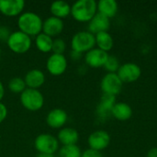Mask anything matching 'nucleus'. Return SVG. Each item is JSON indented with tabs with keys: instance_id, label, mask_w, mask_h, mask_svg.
Wrapping results in <instances>:
<instances>
[{
	"instance_id": "f257e3e1",
	"label": "nucleus",
	"mask_w": 157,
	"mask_h": 157,
	"mask_svg": "<svg viewBox=\"0 0 157 157\" xmlns=\"http://www.w3.org/2000/svg\"><path fill=\"white\" fill-rule=\"evenodd\" d=\"M18 30L29 37H36L42 32L43 20L40 16L32 11L23 12L17 17Z\"/></svg>"
},
{
	"instance_id": "f03ea898",
	"label": "nucleus",
	"mask_w": 157,
	"mask_h": 157,
	"mask_svg": "<svg viewBox=\"0 0 157 157\" xmlns=\"http://www.w3.org/2000/svg\"><path fill=\"white\" fill-rule=\"evenodd\" d=\"M97 13L98 4L95 0H78L71 6V16L77 22L88 23Z\"/></svg>"
},
{
	"instance_id": "7ed1b4c3",
	"label": "nucleus",
	"mask_w": 157,
	"mask_h": 157,
	"mask_svg": "<svg viewBox=\"0 0 157 157\" xmlns=\"http://www.w3.org/2000/svg\"><path fill=\"white\" fill-rule=\"evenodd\" d=\"M19 100L22 107L31 112H36L41 109L45 103L43 94L39 89L26 88L20 95Z\"/></svg>"
},
{
	"instance_id": "20e7f679",
	"label": "nucleus",
	"mask_w": 157,
	"mask_h": 157,
	"mask_svg": "<svg viewBox=\"0 0 157 157\" xmlns=\"http://www.w3.org/2000/svg\"><path fill=\"white\" fill-rule=\"evenodd\" d=\"M70 45L72 51L80 52L82 54L86 53L90 50L94 49L96 46L95 35L88 30L78 31L73 35Z\"/></svg>"
},
{
	"instance_id": "39448f33",
	"label": "nucleus",
	"mask_w": 157,
	"mask_h": 157,
	"mask_svg": "<svg viewBox=\"0 0 157 157\" xmlns=\"http://www.w3.org/2000/svg\"><path fill=\"white\" fill-rule=\"evenodd\" d=\"M6 44L9 50L14 53L24 54L31 49L32 40L31 37L28 36L27 34L19 30H16L11 32L6 40Z\"/></svg>"
},
{
	"instance_id": "423d86ee",
	"label": "nucleus",
	"mask_w": 157,
	"mask_h": 157,
	"mask_svg": "<svg viewBox=\"0 0 157 157\" xmlns=\"http://www.w3.org/2000/svg\"><path fill=\"white\" fill-rule=\"evenodd\" d=\"M34 147L38 154L54 155L60 149L57 137L50 133H40L34 140Z\"/></svg>"
},
{
	"instance_id": "0eeeda50",
	"label": "nucleus",
	"mask_w": 157,
	"mask_h": 157,
	"mask_svg": "<svg viewBox=\"0 0 157 157\" xmlns=\"http://www.w3.org/2000/svg\"><path fill=\"white\" fill-rule=\"evenodd\" d=\"M123 83L117 73H107L100 81V88L103 94L117 96L122 90Z\"/></svg>"
},
{
	"instance_id": "6e6552de",
	"label": "nucleus",
	"mask_w": 157,
	"mask_h": 157,
	"mask_svg": "<svg viewBox=\"0 0 157 157\" xmlns=\"http://www.w3.org/2000/svg\"><path fill=\"white\" fill-rule=\"evenodd\" d=\"M68 66V61L64 54L52 53L46 61L47 72L53 76H60L63 75Z\"/></svg>"
},
{
	"instance_id": "1a4fd4ad",
	"label": "nucleus",
	"mask_w": 157,
	"mask_h": 157,
	"mask_svg": "<svg viewBox=\"0 0 157 157\" xmlns=\"http://www.w3.org/2000/svg\"><path fill=\"white\" fill-rule=\"evenodd\" d=\"M117 75L123 84H131L136 82L141 77L142 69L135 63H125L123 64H121Z\"/></svg>"
},
{
	"instance_id": "9d476101",
	"label": "nucleus",
	"mask_w": 157,
	"mask_h": 157,
	"mask_svg": "<svg viewBox=\"0 0 157 157\" xmlns=\"http://www.w3.org/2000/svg\"><path fill=\"white\" fill-rule=\"evenodd\" d=\"M110 140V135L107 131L98 130L89 134L87 138V144L90 149L102 152L109 147Z\"/></svg>"
},
{
	"instance_id": "9b49d317",
	"label": "nucleus",
	"mask_w": 157,
	"mask_h": 157,
	"mask_svg": "<svg viewBox=\"0 0 157 157\" xmlns=\"http://www.w3.org/2000/svg\"><path fill=\"white\" fill-rule=\"evenodd\" d=\"M23 0H0V13L7 17H19L25 8Z\"/></svg>"
},
{
	"instance_id": "f8f14e48",
	"label": "nucleus",
	"mask_w": 157,
	"mask_h": 157,
	"mask_svg": "<svg viewBox=\"0 0 157 157\" xmlns=\"http://www.w3.org/2000/svg\"><path fill=\"white\" fill-rule=\"evenodd\" d=\"M67 121H68V114L63 109H59V108L52 109L48 112L46 116V123L48 127L54 130H60L65 127Z\"/></svg>"
},
{
	"instance_id": "ddd939ff",
	"label": "nucleus",
	"mask_w": 157,
	"mask_h": 157,
	"mask_svg": "<svg viewBox=\"0 0 157 157\" xmlns=\"http://www.w3.org/2000/svg\"><path fill=\"white\" fill-rule=\"evenodd\" d=\"M109 52H106L98 48H94L85 53L86 65L90 68H101L104 67L108 58Z\"/></svg>"
},
{
	"instance_id": "4468645a",
	"label": "nucleus",
	"mask_w": 157,
	"mask_h": 157,
	"mask_svg": "<svg viewBox=\"0 0 157 157\" xmlns=\"http://www.w3.org/2000/svg\"><path fill=\"white\" fill-rule=\"evenodd\" d=\"M116 104V97L103 94L97 106L96 113L98 119L106 121L111 116V109Z\"/></svg>"
},
{
	"instance_id": "2eb2a0df",
	"label": "nucleus",
	"mask_w": 157,
	"mask_h": 157,
	"mask_svg": "<svg viewBox=\"0 0 157 157\" xmlns=\"http://www.w3.org/2000/svg\"><path fill=\"white\" fill-rule=\"evenodd\" d=\"M64 29V23L63 19H60L55 17H49L45 20H43L42 25V33L52 37V39L54 37L57 38Z\"/></svg>"
},
{
	"instance_id": "dca6fc26",
	"label": "nucleus",
	"mask_w": 157,
	"mask_h": 157,
	"mask_svg": "<svg viewBox=\"0 0 157 157\" xmlns=\"http://www.w3.org/2000/svg\"><path fill=\"white\" fill-rule=\"evenodd\" d=\"M46 80L45 74L40 69H31L25 75L24 81L27 88L39 89L41 87Z\"/></svg>"
},
{
	"instance_id": "f3484780",
	"label": "nucleus",
	"mask_w": 157,
	"mask_h": 157,
	"mask_svg": "<svg viewBox=\"0 0 157 157\" xmlns=\"http://www.w3.org/2000/svg\"><path fill=\"white\" fill-rule=\"evenodd\" d=\"M109 28H110V19L99 13H97L96 16L88 22L87 30L92 34L96 35L100 32L109 31Z\"/></svg>"
},
{
	"instance_id": "a211bd4d",
	"label": "nucleus",
	"mask_w": 157,
	"mask_h": 157,
	"mask_svg": "<svg viewBox=\"0 0 157 157\" xmlns=\"http://www.w3.org/2000/svg\"><path fill=\"white\" fill-rule=\"evenodd\" d=\"M56 137L59 141V144H61L63 146L74 145L76 144L79 140V133L72 127H63L59 130Z\"/></svg>"
},
{
	"instance_id": "6ab92c4d",
	"label": "nucleus",
	"mask_w": 157,
	"mask_h": 157,
	"mask_svg": "<svg viewBox=\"0 0 157 157\" xmlns=\"http://www.w3.org/2000/svg\"><path fill=\"white\" fill-rule=\"evenodd\" d=\"M98 4V13L111 19L115 17L119 11V4L115 0H99Z\"/></svg>"
},
{
	"instance_id": "aec40b11",
	"label": "nucleus",
	"mask_w": 157,
	"mask_h": 157,
	"mask_svg": "<svg viewBox=\"0 0 157 157\" xmlns=\"http://www.w3.org/2000/svg\"><path fill=\"white\" fill-rule=\"evenodd\" d=\"M111 116L120 121H129L132 116V109L125 102H116L111 109Z\"/></svg>"
},
{
	"instance_id": "412c9836",
	"label": "nucleus",
	"mask_w": 157,
	"mask_h": 157,
	"mask_svg": "<svg viewBox=\"0 0 157 157\" xmlns=\"http://www.w3.org/2000/svg\"><path fill=\"white\" fill-rule=\"evenodd\" d=\"M50 12L52 17L60 19L65 18L71 15V5L63 0L54 1L50 6Z\"/></svg>"
},
{
	"instance_id": "4be33fe9",
	"label": "nucleus",
	"mask_w": 157,
	"mask_h": 157,
	"mask_svg": "<svg viewBox=\"0 0 157 157\" xmlns=\"http://www.w3.org/2000/svg\"><path fill=\"white\" fill-rule=\"evenodd\" d=\"M97 48L109 52L114 47V40L109 31L100 32L95 35Z\"/></svg>"
},
{
	"instance_id": "5701e85b",
	"label": "nucleus",
	"mask_w": 157,
	"mask_h": 157,
	"mask_svg": "<svg viewBox=\"0 0 157 157\" xmlns=\"http://www.w3.org/2000/svg\"><path fill=\"white\" fill-rule=\"evenodd\" d=\"M34 43L38 51L42 53H50L52 52L53 39L42 32L35 37Z\"/></svg>"
},
{
	"instance_id": "b1692460",
	"label": "nucleus",
	"mask_w": 157,
	"mask_h": 157,
	"mask_svg": "<svg viewBox=\"0 0 157 157\" xmlns=\"http://www.w3.org/2000/svg\"><path fill=\"white\" fill-rule=\"evenodd\" d=\"M59 155L60 157H81L82 156V151L77 146V144L74 145H65L62 146L59 149Z\"/></svg>"
},
{
	"instance_id": "393cba45",
	"label": "nucleus",
	"mask_w": 157,
	"mask_h": 157,
	"mask_svg": "<svg viewBox=\"0 0 157 157\" xmlns=\"http://www.w3.org/2000/svg\"><path fill=\"white\" fill-rule=\"evenodd\" d=\"M8 89L10 92L14 93V94H21L26 88V84L24 81V78L21 77H13L9 80L8 82Z\"/></svg>"
},
{
	"instance_id": "a878e982",
	"label": "nucleus",
	"mask_w": 157,
	"mask_h": 157,
	"mask_svg": "<svg viewBox=\"0 0 157 157\" xmlns=\"http://www.w3.org/2000/svg\"><path fill=\"white\" fill-rule=\"evenodd\" d=\"M121 66L119 59L114 55H109V58L104 65V69L108 73H117Z\"/></svg>"
},
{
	"instance_id": "bb28decb",
	"label": "nucleus",
	"mask_w": 157,
	"mask_h": 157,
	"mask_svg": "<svg viewBox=\"0 0 157 157\" xmlns=\"http://www.w3.org/2000/svg\"><path fill=\"white\" fill-rule=\"evenodd\" d=\"M66 42L62 38H55L53 39V44H52V53L57 54H63L66 51Z\"/></svg>"
},
{
	"instance_id": "cd10ccee",
	"label": "nucleus",
	"mask_w": 157,
	"mask_h": 157,
	"mask_svg": "<svg viewBox=\"0 0 157 157\" xmlns=\"http://www.w3.org/2000/svg\"><path fill=\"white\" fill-rule=\"evenodd\" d=\"M81 157H103V155L101 152L93 150V149H86L84 152H82V156Z\"/></svg>"
},
{
	"instance_id": "c85d7f7f",
	"label": "nucleus",
	"mask_w": 157,
	"mask_h": 157,
	"mask_svg": "<svg viewBox=\"0 0 157 157\" xmlns=\"http://www.w3.org/2000/svg\"><path fill=\"white\" fill-rule=\"evenodd\" d=\"M11 32H10V29L8 27L6 26H0V40H4L6 42L8 37L10 36Z\"/></svg>"
},
{
	"instance_id": "c756f323",
	"label": "nucleus",
	"mask_w": 157,
	"mask_h": 157,
	"mask_svg": "<svg viewBox=\"0 0 157 157\" xmlns=\"http://www.w3.org/2000/svg\"><path fill=\"white\" fill-rule=\"evenodd\" d=\"M7 115H8L7 107L3 102H0V124L7 118Z\"/></svg>"
},
{
	"instance_id": "7c9ffc66",
	"label": "nucleus",
	"mask_w": 157,
	"mask_h": 157,
	"mask_svg": "<svg viewBox=\"0 0 157 157\" xmlns=\"http://www.w3.org/2000/svg\"><path fill=\"white\" fill-rule=\"evenodd\" d=\"M82 53L80 52H75V51H72L70 52V58L73 60V61H79L81 58H82Z\"/></svg>"
},
{
	"instance_id": "2f4dec72",
	"label": "nucleus",
	"mask_w": 157,
	"mask_h": 157,
	"mask_svg": "<svg viewBox=\"0 0 157 157\" xmlns=\"http://www.w3.org/2000/svg\"><path fill=\"white\" fill-rule=\"evenodd\" d=\"M146 157H157V148L156 147L151 148V149H150V150L147 152Z\"/></svg>"
},
{
	"instance_id": "473e14b6",
	"label": "nucleus",
	"mask_w": 157,
	"mask_h": 157,
	"mask_svg": "<svg viewBox=\"0 0 157 157\" xmlns=\"http://www.w3.org/2000/svg\"><path fill=\"white\" fill-rule=\"evenodd\" d=\"M5 96V86L2 81L0 80V102H2V99L4 98Z\"/></svg>"
},
{
	"instance_id": "72a5a7b5",
	"label": "nucleus",
	"mask_w": 157,
	"mask_h": 157,
	"mask_svg": "<svg viewBox=\"0 0 157 157\" xmlns=\"http://www.w3.org/2000/svg\"><path fill=\"white\" fill-rule=\"evenodd\" d=\"M36 157H54L52 155H46V154H38Z\"/></svg>"
},
{
	"instance_id": "f704fd0d",
	"label": "nucleus",
	"mask_w": 157,
	"mask_h": 157,
	"mask_svg": "<svg viewBox=\"0 0 157 157\" xmlns=\"http://www.w3.org/2000/svg\"><path fill=\"white\" fill-rule=\"evenodd\" d=\"M54 157H60V156H55V155H54Z\"/></svg>"
},
{
	"instance_id": "c9c22d12",
	"label": "nucleus",
	"mask_w": 157,
	"mask_h": 157,
	"mask_svg": "<svg viewBox=\"0 0 157 157\" xmlns=\"http://www.w3.org/2000/svg\"><path fill=\"white\" fill-rule=\"evenodd\" d=\"M12 157H16V156H12Z\"/></svg>"
}]
</instances>
